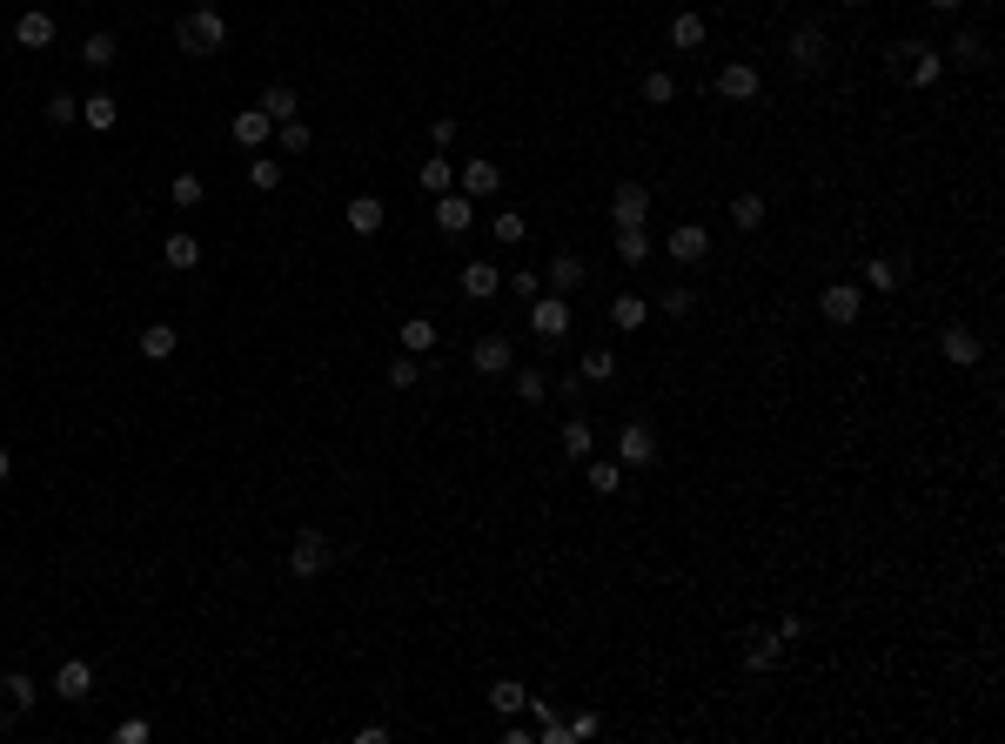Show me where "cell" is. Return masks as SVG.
<instances>
[{
	"instance_id": "cell-54",
	"label": "cell",
	"mask_w": 1005,
	"mask_h": 744,
	"mask_svg": "<svg viewBox=\"0 0 1005 744\" xmlns=\"http://www.w3.org/2000/svg\"><path fill=\"white\" fill-rule=\"evenodd\" d=\"M925 7H938V14H952V7H959V0H925Z\"/></svg>"
},
{
	"instance_id": "cell-10",
	"label": "cell",
	"mask_w": 1005,
	"mask_h": 744,
	"mask_svg": "<svg viewBox=\"0 0 1005 744\" xmlns=\"http://www.w3.org/2000/svg\"><path fill=\"white\" fill-rule=\"evenodd\" d=\"M670 262H677V269L711 262V228H704V222H677V228H670Z\"/></svg>"
},
{
	"instance_id": "cell-43",
	"label": "cell",
	"mask_w": 1005,
	"mask_h": 744,
	"mask_svg": "<svg viewBox=\"0 0 1005 744\" xmlns=\"http://www.w3.org/2000/svg\"><path fill=\"white\" fill-rule=\"evenodd\" d=\"M47 121H54V128H67V121H81V101H74L67 88H54V94H47Z\"/></svg>"
},
{
	"instance_id": "cell-7",
	"label": "cell",
	"mask_w": 1005,
	"mask_h": 744,
	"mask_svg": "<svg viewBox=\"0 0 1005 744\" xmlns=\"http://www.w3.org/2000/svg\"><path fill=\"white\" fill-rule=\"evenodd\" d=\"M530 329H536L543 342H563V336H570V295H550V289H543V295L530 302Z\"/></svg>"
},
{
	"instance_id": "cell-25",
	"label": "cell",
	"mask_w": 1005,
	"mask_h": 744,
	"mask_svg": "<svg viewBox=\"0 0 1005 744\" xmlns=\"http://www.w3.org/2000/svg\"><path fill=\"white\" fill-rule=\"evenodd\" d=\"M161 262H168V269H195V262H201V242L188 235V228H175V235L161 242Z\"/></svg>"
},
{
	"instance_id": "cell-48",
	"label": "cell",
	"mask_w": 1005,
	"mask_h": 744,
	"mask_svg": "<svg viewBox=\"0 0 1005 744\" xmlns=\"http://www.w3.org/2000/svg\"><path fill=\"white\" fill-rule=\"evenodd\" d=\"M583 376H590V383H610V376H617V356H610V349H590V356H583Z\"/></svg>"
},
{
	"instance_id": "cell-4",
	"label": "cell",
	"mask_w": 1005,
	"mask_h": 744,
	"mask_svg": "<svg viewBox=\"0 0 1005 744\" xmlns=\"http://www.w3.org/2000/svg\"><path fill=\"white\" fill-rule=\"evenodd\" d=\"M711 88H717V101H758V94H764V74H758V61H724Z\"/></svg>"
},
{
	"instance_id": "cell-42",
	"label": "cell",
	"mask_w": 1005,
	"mask_h": 744,
	"mask_svg": "<svg viewBox=\"0 0 1005 744\" xmlns=\"http://www.w3.org/2000/svg\"><path fill=\"white\" fill-rule=\"evenodd\" d=\"M275 128H282V155H309V121H302V114H295V121H275Z\"/></svg>"
},
{
	"instance_id": "cell-46",
	"label": "cell",
	"mask_w": 1005,
	"mask_h": 744,
	"mask_svg": "<svg viewBox=\"0 0 1005 744\" xmlns=\"http://www.w3.org/2000/svg\"><path fill=\"white\" fill-rule=\"evenodd\" d=\"M456 135H463V121H456V114H436V121H429V148H436V155L456 148Z\"/></svg>"
},
{
	"instance_id": "cell-3",
	"label": "cell",
	"mask_w": 1005,
	"mask_h": 744,
	"mask_svg": "<svg viewBox=\"0 0 1005 744\" xmlns=\"http://www.w3.org/2000/svg\"><path fill=\"white\" fill-rule=\"evenodd\" d=\"M784 54H791V68H798V74H825V68H831V41H825V27H791Z\"/></svg>"
},
{
	"instance_id": "cell-45",
	"label": "cell",
	"mask_w": 1005,
	"mask_h": 744,
	"mask_svg": "<svg viewBox=\"0 0 1005 744\" xmlns=\"http://www.w3.org/2000/svg\"><path fill=\"white\" fill-rule=\"evenodd\" d=\"M865 289L892 295V289H898V262H885V255H878V262H865Z\"/></svg>"
},
{
	"instance_id": "cell-27",
	"label": "cell",
	"mask_w": 1005,
	"mask_h": 744,
	"mask_svg": "<svg viewBox=\"0 0 1005 744\" xmlns=\"http://www.w3.org/2000/svg\"><path fill=\"white\" fill-rule=\"evenodd\" d=\"M396 342H402V356H429V349H436V322H429V316H409Z\"/></svg>"
},
{
	"instance_id": "cell-19",
	"label": "cell",
	"mask_w": 1005,
	"mask_h": 744,
	"mask_svg": "<svg viewBox=\"0 0 1005 744\" xmlns=\"http://www.w3.org/2000/svg\"><path fill=\"white\" fill-rule=\"evenodd\" d=\"M959 68H992V47H985V34H972V27H959L952 34V47H945Z\"/></svg>"
},
{
	"instance_id": "cell-15",
	"label": "cell",
	"mask_w": 1005,
	"mask_h": 744,
	"mask_svg": "<svg viewBox=\"0 0 1005 744\" xmlns=\"http://www.w3.org/2000/svg\"><path fill=\"white\" fill-rule=\"evenodd\" d=\"M456 188H463L469 202H490V195H503V168H496V161H463Z\"/></svg>"
},
{
	"instance_id": "cell-22",
	"label": "cell",
	"mask_w": 1005,
	"mask_h": 744,
	"mask_svg": "<svg viewBox=\"0 0 1005 744\" xmlns=\"http://www.w3.org/2000/svg\"><path fill=\"white\" fill-rule=\"evenodd\" d=\"M557 443H563V456H570V463H590V450H597V429L583 423V416H570Z\"/></svg>"
},
{
	"instance_id": "cell-36",
	"label": "cell",
	"mask_w": 1005,
	"mask_h": 744,
	"mask_svg": "<svg viewBox=\"0 0 1005 744\" xmlns=\"http://www.w3.org/2000/svg\"><path fill=\"white\" fill-rule=\"evenodd\" d=\"M691 309H697V295L684 289V282H670V289L657 295V316H670V322H684V316H691Z\"/></svg>"
},
{
	"instance_id": "cell-51",
	"label": "cell",
	"mask_w": 1005,
	"mask_h": 744,
	"mask_svg": "<svg viewBox=\"0 0 1005 744\" xmlns=\"http://www.w3.org/2000/svg\"><path fill=\"white\" fill-rule=\"evenodd\" d=\"M570 738H597V711H577V718H570Z\"/></svg>"
},
{
	"instance_id": "cell-29",
	"label": "cell",
	"mask_w": 1005,
	"mask_h": 744,
	"mask_svg": "<svg viewBox=\"0 0 1005 744\" xmlns=\"http://www.w3.org/2000/svg\"><path fill=\"white\" fill-rule=\"evenodd\" d=\"M0 698L14 704V711H34L41 691H34V677H27V671H7V677H0Z\"/></svg>"
},
{
	"instance_id": "cell-31",
	"label": "cell",
	"mask_w": 1005,
	"mask_h": 744,
	"mask_svg": "<svg viewBox=\"0 0 1005 744\" xmlns=\"http://www.w3.org/2000/svg\"><path fill=\"white\" fill-rule=\"evenodd\" d=\"M617 262H624V269H644L650 262V235L644 228H617Z\"/></svg>"
},
{
	"instance_id": "cell-38",
	"label": "cell",
	"mask_w": 1005,
	"mask_h": 744,
	"mask_svg": "<svg viewBox=\"0 0 1005 744\" xmlns=\"http://www.w3.org/2000/svg\"><path fill=\"white\" fill-rule=\"evenodd\" d=\"M114 54H121L114 34H88V41H81V61H88V68H114Z\"/></svg>"
},
{
	"instance_id": "cell-17",
	"label": "cell",
	"mask_w": 1005,
	"mask_h": 744,
	"mask_svg": "<svg viewBox=\"0 0 1005 744\" xmlns=\"http://www.w3.org/2000/svg\"><path fill=\"white\" fill-rule=\"evenodd\" d=\"M778 657H784L778 631H751L744 637V671H778Z\"/></svg>"
},
{
	"instance_id": "cell-13",
	"label": "cell",
	"mask_w": 1005,
	"mask_h": 744,
	"mask_svg": "<svg viewBox=\"0 0 1005 744\" xmlns=\"http://www.w3.org/2000/svg\"><path fill=\"white\" fill-rule=\"evenodd\" d=\"M436 228H443L449 242H456V235H469V228H476V202H469L463 188H449V195H436Z\"/></svg>"
},
{
	"instance_id": "cell-12",
	"label": "cell",
	"mask_w": 1005,
	"mask_h": 744,
	"mask_svg": "<svg viewBox=\"0 0 1005 744\" xmlns=\"http://www.w3.org/2000/svg\"><path fill=\"white\" fill-rule=\"evenodd\" d=\"M610 222H617V228H644L650 222V188H644V181H617V195H610Z\"/></svg>"
},
{
	"instance_id": "cell-32",
	"label": "cell",
	"mask_w": 1005,
	"mask_h": 744,
	"mask_svg": "<svg viewBox=\"0 0 1005 744\" xmlns=\"http://www.w3.org/2000/svg\"><path fill=\"white\" fill-rule=\"evenodd\" d=\"M81 121H88L94 135H108L114 121H121V108H114V94H88V101H81Z\"/></svg>"
},
{
	"instance_id": "cell-11",
	"label": "cell",
	"mask_w": 1005,
	"mask_h": 744,
	"mask_svg": "<svg viewBox=\"0 0 1005 744\" xmlns=\"http://www.w3.org/2000/svg\"><path fill=\"white\" fill-rule=\"evenodd\" d=\"M858 309H865V295H858V282H831V289L818 295V316H825L831 329H851V322H858Z\"/></svg>"
},
{
	"instance_id": "cell-44",
	"label": "cell",
	"mask_w": 1005,
	"mask_h": 744,
	"mask_svg": "<svg viewBox=\"0 0 1005 744\" xmlns=\"http://www.w3.org/2000/svg\"><path fill=\"white\" fill-rule=\"evenodd\" d=\"M590 490L617 496V490H624V463H590Z\"/></svg>"
},
{
	"instance_id": "cell-34",
	"label": "cell",
	"mask_w": 1005,
	"mask_h": 744,
	"mask_svg": "<svg viewBox=\"0 0 1005 744\" xmlns=\"http://www.w3.org/2000/svg\"><path fill=\"white\" fill-rule=\"evenodd\" d=\"M416 181H423V195H429V202H436V195H449V188H456V168H449L443 155H429V161H423V175H416Z\"/></svg>"
},
{
	"instance_id": "cell-33",
	"label": "cell",
	"mask_w": 1005,
	"mask_h": 744,
	"mask_svg": "<svg viewBox=\"0 0 1005 744\" xmlns=\"http://www.w3.org/2000/svg\"><path fill=\"white\" fill-rule=\"evenodd\" d=\"M523 704H530V691H523L516 677H496V684H490V711H503V718H516Z\"/></svg>"
},
{
	"instance_id": "cell-21",
	"label": "cell",
	"mask_w": 1005,
	"mask_h": 744,
	"mask_svg": "<svg viewBox=\"0 0 1005 744\" xmlns=\"http://www.w3.org/2000/svg\"><path fill=\"white\" fill-rule=\"evenodd\" d=\"M14 41H21V47H54V14L27 7L21 21H14Z\"/></svg>"
},
{
	"instance_id": "cell-37",
	"label": "cell",
	"mask_w": 1005,
	"mask_h": 744,
	"mask_svg": "<svg viewBox=\"0 0 1005 744\" xmlns=\"http://www.w3.org/2000/svg\"><path fill=\"white\" fill-rule=\"evenodd\" d=\"M382 383H389V389H416V383H423V356H396L389 369H382Z\"/></svg>"
},
{
	"instance_id": "cell-6",
	"label": "cell",
	"mask_w": 1005,
	"mask_h": 744,
	"mask_svg": "<svg viewBox=\"0 0 1005 744\" xmlns=\"http://www.w3.org/2000/svg\"><path fill=\"white\" fill-rule=\"evenodd\" d=\"M329 557H335V543L322 537V530H295V543H289V570L295 577H322Z\"/></svg>"
},
{
	"instance_id": "cell-5",
	"label": "cell",
	"mask_w": 1005,
	"mask_h": 744,
	"mask_svg": "<svg viewBox=\"0 0 1005 744\" xmlns=\"http://www.w3.org/2000/svg\"><path fill=\"white\" fill-rule=\"evenodd\" d=\"M617 463H624V470H650V463H657V429H650L644 416L617 429Z\"/></svg>"
},
{
	"instance_id": "cell-47",
	"label": "cell",
	"mask_w": 1005,
	"mask_h": 744,
	"mask_svg": "<svg viewBox=\"0 0 1005 744\" xmlns=\"http://www.w3.org/2000/svg\"><path fill=\"white\" fill-rule=\"evenodd\" d=\"M168 202H175V208H201V175H175V181H168Z\"/></svg>"
},
{
	"instance_id": "cell-28",
	"label": "cell",
	"mask_w": 1005,
	"mask_h": 744,
	"mask_svg": "<svg viewBox=\"0 0 1005 744\" xmlns=\"http://www.w3.org/2000/svg\"><path fill=\"white\" fill-rule=\"evenodd\" d=\"M268 128H275V121H268L262 108H242V114H235V128H228V135L242 141V148H262V141H268Z\"/></svg>"
},
{
	"instance_id": "cell-56",
	"label": "cell",
	"mask_w": 1005,
	"mask_h": 744,
	"mask_svg": "<svg viewBox=\"0 0 1005 744\" xmlns=\"http://www.w3.org/2000/svg\"><path fill=\"white\" fill-rule=\"evenodd\" d=\"M490 7H510V0H490Z\"/></svg>"
},
{
	"instance_id": "cell-41",
	"label": "cell",
	"mask_w": 1005,
	"mask_h": 744,
	"mask_svg": "<svg viewBox=\"0 0 1005 744\" xmlns=\"http://www.w3.org/2000/svg\"><path fill=\"white\" fill-rule=\"evenodd\" d=\"M490 228H496V242H503V248H516V242H523V235H530V222H523L516 208H503V215H490Z\"/></svg>"
},
{
	"instance_id": "cell-20",
	"label": "cell",
	"mask_w": 1005,
	"mask_h": 744,
	"mask_svg": "<svg viewBox=\"0 0 1005 744\" xmlns=\"http://www.w3.org/2000/svg\"><path fill=\"white\" fill-rule=\"evenodd\" d=\"M175 349H181V329H175V322H148V329H141V356H148V362H168Z\"/></svg>"
},
{
	"instance_id": "cell-8",
	"label": "cell",
	"mask_w": 1005,
	"mask_h": 744,
	"mask_svg": "<svg viewBox=\"0 0 1005 744\" xmlns=\"http://www.w3.org/2000/svg\"><path fill=\"white\" fill-rule=\"evenodd\" d=\"M938 356L952 362V369H972V362L985 356V336L972 329V322H945V336H938Z\"/></svg>"
},
{
	"instance_id": "cell-1",
	"label": "cell",
	"mask_w": 1005,
	"mask_h": 744,
	"mask_svg": "<svg viewBox=\"0 0 1005 744\" xmlns=\"http://www.w3.org/2000/svg\"><path fill=\"white\" fill-rule=\"evenodd\" d=\"M175 47H181V54H195V61L222 54V47H228V21H222V7H201V0H195V7H188V14L175 21Z\"/></svg>"
},
{
	"instance_id": "cell-55",
	"label": "cell",
	"mask_w": 1005,
	"mask_h": 744,
	"mask_svg": "<svg viewBox=\"0 0 1005 744\" xmlns=\"http://www.w3.org/2000/svg\"><path fill=\"white\" fill-rule=\"evenodd\" d=\"M845 7H871V0H845Z\"/></svg>"
},
{
	"instance_id": "cell-30",
	"label": "cell",
	"mask_w": 1005,
	"mask_h": 744,
	"mask_svg": "<svg viewBox=\"0 0 1005 744\" xmlns=\"http://www.w3.org/2000/svg\"><path fill=\"white\" fill-rule=\"evenodd\" d=\"M704 34H711V27H704V14H691V7L670 21V47H684V54H691V47H704Z\"/></svg>"
},
{
	"instance_id": "cell-40",
	"label": "cell",
	"mask_w": 1005,
	"mask_h": 744,
	"mask_svg": "<svg viewBox=\"0 0 1005 744\" xmlns=\"http://www.w3.org/2000/svg\"><path fill=\"white\" fill-rule=\"evenodd\" d=\"M503 289H510L516 302H536V295H543V269H510V275H503Z\"/></svg>"
},
{
	"instance_id": "cell-26",
	"label": "cell",
	"mask_w": 1005,
	"mask_h": 744,
	"mask_svg": "<svg viewBox=\"0 0 1005 744\" xmlns=\"http://www.w3.org/2000/svg\"><path fill=\"white\" fill-rule=\"evenodd\" d=\"M610 322H617L624 336H637V329L650 322V302H644V295H617V302H610Z\"/></svg>"
},
{
	"instance_id": "cell-2",
	"label": "cell",
	"mask_w": 1005,
	"mask_h": 744,
	"mask_svg": "<svg viewBox=\"0 0 1005 744\" xmlns=\"http://www.w3.org/2000/svg\"><path fill=\"white\" fill-rule=\"evenodd\" d=\"M885 68H892V81H905V88H932L938 74H945V54L925 47V41H898Z\"/></svg>"
},
{
	"instance_id": "cell-23",
	"label": "cell",
	"mask_w": 1005,
	"mask_h": 744,
	"mask_svg": "<svg viewBox=\"0 0 1005 744\" xmlns=\"http://www.w3.org/2000/svg\"><path fill=\"white\" fill-rule=\"evenodd\" d=\"M496 289H503V269H490V262H469V269H463V295H469V302H490Z\"/></svg>"
},
{
	"instance_id": "cell-39",
	"label": "cell",
	"mask_w": 1005,
	"mask_h": 744,
	"mask_svg": "<svg viewBox=\"0 0 1005 744\" xmlns=\"http://www.w3.org/2000/svg\"><path fill=\"white\" fill-rule=\"evenodd\" d=\"M731 222L751 235V228H764V195H731Z\"/></svg>"
},
{
	"instance_id": "cell-16",
	"label": "cell",
	"mask_w": 1005,
	"mask_h": 744,
	"mask_svg": "<svg viewBox=\"0 0 1005 744\" xmlns=\"http://www.w3.org/2000/svg\"><path fill=\"white\" fill-rule=\"evenodd\" d=\"M469 362H476V376H510L516 349H510V336H476V349H469Z\"/></svg>"
},
{
	"instance_id": "cell-18",
	"label": "cell",
	"mask_w": 1005,
	"mask_h": 744,
	"mask_svg": "<svg viewBox=\"0 0 1005 744\" xmlns=\"http://www.w3.org/2000/svg\"><path fill=\"white\" fill-rule=\"evenodd\" d=\"M255 108H262L268 121H295V114H302V94H295L289 81H268V88H262V101H255Z\"/></svg>"
},
{
	"instance_id": "cell-14",
	"label": "cell",
	"mask_w": 1005,
	"mask_h": 744,
	"mask_svg": "<svg viewBox=\"0 0 1005 744\" xmlns=\"http://www.w3.org/2000/svg\"><path fill=\"white\" fill-rule=\"evenodd\" d=\"M54 698H67V704H88L94 698V664H88V657H67L61 671H54Z\"/></svg>"
},
{
	"instance_id": "cell-49",
	"label": "cell",
	"mask_w": 1005,
	"mask_h": 744,
	"mask_svg": "<svg viewBox=\"0 0 1005 744\" xmlns=\"http://www.w3.org/2000/svg\"><path fill=\"white\" fill-rule=\"evenodd\" d=\"M516 396H523V403H543V396H550L543 369H516Z\"/></svg>"
},
{
	"instance_id": "cell-53",
	"label": "cell",
	"mask_w": 1005,
	"mask_h": 744,
	"mask_svg": "<svg viewBox=\"0 0 1005 744\" xmlns=\"http://www.w3.org/2000/svg\"><path fill=\"white\" fill-rule=\"evenodd\" d=\"M7 476H14V456H7V450H0V483H7Z\"/></svg>"
},
{
	"instance_id": "cell-50",
	"label": "cell",
	"mask_w": 1005,
	"mask_h": 744,
	"mask_svg": "<svg viewBox=\"0 0 1005 744\" xmlns=\"http://www.w3.org/2000/svg\"><path fill=\"white\" fill-rule=\"evenodd\" d=\"M248 181H255V188H262V195H268V188H282V161H248Z\"/></svg>"
},
{
	"instance_id": "cell-9",
	"label": "cell",
	"mask_w": 1005,
	"mask_h": 744,
	"mask_svg": "<svg viewBox=\"0 0 1005 744\" xmlns=\"http://www.w3.org/2000/svg\"><path fill=\"white\" fill-rule=\"evenodd\" d=\"M583 282H590V262H583L577 248H557V255H550V269H543V289H550V295H577Z\"/></svg>"
},
{
	"instance_id": "cell-24",
	"label": "cell",
	"mask_w": 1005,
	"mask_h": 744,
	"mask_svg": "<svg viewBox=\"0 0 1005 744\" xmlns=\"http://www.w3.org/2000/svg\"><path fill=\"white\" fill-rule=\"evenodd\" d=\"M342 222H349V235H376V228H382V202H376V195H356V202L342 208Z\"/></svg>"
},
{
	"instance_id": "cell-52",
	"label": "cell",
	"mask_w": 1005,
	"mask_h": 744,
	"mask_svg": "<svg viewBox=\"0 0 1005 744\" xmlns=\"http://www.w3.org/2000/svg\"><path fill=\"white\" fill-rule=\"evenodd\" d=\"M14 718H21V711H14V704L0 698V731H7V724H14Z\"/></svg>"
},
{
	"instance_id": "cell-35",
	"label": "cell",
	"mask_w": 1005,
	"mask_h": 744,
	"mask_svg": "<svg viewBox=\"0 0 1005 744\" xmlns=\"http://www.w3.org/2000/svg\"><path fill=\"white\" fill-rule=\"evenodd\" d=\"M644 101H650V108H670V101H677V74L644 68Z\"/></svg>"
}]
</instances>
